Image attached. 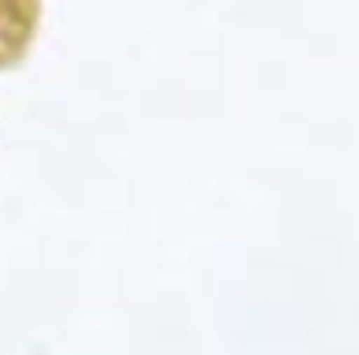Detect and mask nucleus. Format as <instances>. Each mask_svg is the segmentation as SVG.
Listing matches in <instances>:
<instances>
[{"instance_id": "obj_1", "label": "nucleus", "mask_w": 359, "mask_h": 355, "mask_svg": "<svg viewBox=\"0 0 359 355\" xmlns=\"http://www.w3.org/2000/svg\"><path fill=\"white\" fill-rule=\"evenodd\" d=\"M30 30H34V23H30L27 4L22 0H0V49L4 53L22 49Z\"/></svg>"}]
</instances>
